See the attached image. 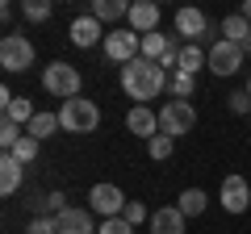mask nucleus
<instances>
[{
    "instance_id": "obj_4",
    "label": "nucleus",
    "mask_w": 251,
    "mask_h": 234,
    "mask_svg": "<svg viewBox=\"0 0 251 234\" xmlns=\"http://www.w3.org/2000/svg\"><path fill=\"white\" fill-rule=\"evenodd\" d=\"M193 126H197L193 100H168V105L159 109V134H168L172 142H176L180 134H193Z\"/></svg>"
},
{
    "instance_id": "obj_32",
    "label": "nucleus",
    "mask_w": 251,
    "mask_h": 234,
    "mask_svg": "<svg viewBox=\"0 0 251 234\" xmlns=\"http://www.w3.org/2000/svg\"><path fill=\"white\" fill-rule=\"evenodd\" d=\"M239 13H243L247 21H251V0H243V9H239Z\"/></svg>"
},
{
    "instance_id": "obj_21",
    "label": "nucleus",
    "mask_w": 251,
    "mask_h": 234,
    "mask_svg": "<svg viewBox=\"0 0 251 234\" xmlns=\"http://www.w3.org/2000/svg\"><path fill=\"white\" fill-rule=\"evenodd\" d=\"M247 34H251V21L243 17V13H230V17L222 21V38H226V42H239L243 46V38H247Z\"/></svg>"
},
{
    "instance_id": "obj_18",
    "label": "nucleus",
    "mask_w": 251,
    "mask_h": 234,
    "mask_svg": "<svg viewBox=\"0 0 251 234\" xmlns=\"http://www.w3.org/2000/svg\"><path fill=\"white\" fill-rule=\"evenodd\" d=\"M92 17L105 25V21H122V17H130V4L126 0H92Z\"/></svg>"
},
{
    "instance_id": "obj_16",
    "label": "nucleus",
    "mask_w": 251,
    "mask_h": 234,
    "mask_svg": "<svg viewBox=\"0 0 251 234\" xmlns=\"http://www.w3.org/2000/svg\"><path fill=\"white\" fill-rule=\"evenodd\" d=\"M21 176H25V163H17L13 155H0V192L13 197L21 188Z\"/></svg>"
},
{
    "instance_id": "obj_22",
    "label": "nucleus",
    "mask_w": 251,
    "mask_h": 234,
    "mask_svg": "<svg viewBox=\"0 0 251 234\" xmlns=\"http://www.w3.org/2000/svg\"><path fill=\"white\" fill-rule=\"evenodd\" d=\"M168 92L176 100H188L193 92H197V75H184V71H172L168 75Z\"/></svg>"
},
{
    "instance_id": "obj_12",
    "label": "nucleus",
    "mask_w": 251,
    "mask_h": 234,
    "mask_svg": "<svg viewBox=\"0 0 251 234\" xmlns=\"http://www.w3.org/2000/svg\"><path fill=\"white\" fill-rule=\"evenodd\" d=\"M126 25L134 29V34H155L159 29V4H151V0H138V4H130V17H126Z\"/></svg>"
},
{
    "instance_id": "obj_2",
    "label": "nucleus",
    "mask_w": 251,
    "mask_h": 234,
    "mask_svg": "<svg viewBox=\"0 0 251 234\" xmlns=\"http://www.w3.org/2000/svg\"><path fill=\"white\" fill-rule=\"evenodd\" d=\"M42 88L50 92V96L75 100V96H80V88H84V75H80V67H72V63H63V59H54V63L42 71Z\"/></svg>"
},
{
    "instance_id": "obj_15",
    "label": "nucleus",
    "mask_w": 251,
    "mask_h": 234,
    "mask_svg": "<svg viewBox=\"0 0 251 234\" xmlns=\"http://www.w3.org/2000/svg\"><path fill=\"white\" fill-rule=\"evenodd\" d=\"M126 130L151 142V138L159 134V117H155V113H151V109H147V105H134V109H130V113H126Z\"/></svg>"
},
{
    "instance_id": "obj_26",
    "label": "nucleus",
    "mask_w": 251,
    "mask_h": 234,
    "mask_svg": "<svg viewBox=\"0 0 251 234\" xmlns=\"http://www.w3.org/2000/svg\"><path fill=\"white\" fill-rule=\"evenodd\" d=\"M21 138H25V130H21V126H13V121H0V151H4V155H9L13 146L21 142Z\"/></svg>"
},
{
    "instance_id": "obj_1",
    "label": "nucleus",
    "mask_w": 251,
    "mask_h": 234,
    "mask_svg": "<svg viewBox=\"0 0 251 234\" xmlns=\"http://www.w3.org/2000/svg\"><path fill=\"white\" fill-rule=\"evenodd\" d=\"M122 88L130 100H138V105H147V100H155L163 88H168V71H163L155 59H130V63L122 67Z\"/></svg>"
},
{
    "instance_id": "obj_3",
    "label": "nucleus",
    "mask_w": 251,
    "mask_h": 234,
    "mask_svg": "<svg viewBox=\"0 0 251 234\" xmlns=\"http://www.w3.org/2000/svg\"><path fill=\"white\" fill-rule=\"evenodd\" d=\"M59 121H63L67 134H92V130L100 126V109L92 105L88 96H75V100H63Z\"/></svg>"
},
{
    "instance_id": "obj_24",
    "label": "nucleus",
    "mask_w": 251,
    "mask_h": 234,
    "mask_svg": "<svg viewBox=\"0 0 251 234\" xmlns=\"http://www.w3.org/2000/svg\"><path fill=\"white\" fill-rule=\"evenodd\" d=\"M172 151H176V142H172L168 134H155L151 142H147V155H151L155 163H163V159H172Z\"/></svg>"
},
{
    "instance_id": "obj_30",
    "label": "nucleus",
    "mask_w": 251,
    "mask_h": 234,
    "mask_svg": "<svg viewBox=\"0 0 251 234\" xmlns=\"http://www.w3.org/2000/svg\"><path fill=\"white\" fill-rule=\"evenodd\" d=\"M97 234H134V226L126 222V217H109V222L97 226Z\"/></svg>"
},
{
    "instance_id": "obj_20",
    "label": "nucleus",
    "mask_w": 251,
    "mask_h": 234,
    "mask_svg": "<svg viewBox=\"0 0 251 234\" xmlns=\"http://www.w3.org/2000/svg\"><path fill=\"white\" fill-rule=\"evenodd\" d=\"M54 130H63L59 113H38L34 121H29V130H25V134H29V138H38V142H42V138H50Z\"/></svg>"
},
{
    "instance_id": "obj_7",
    "label": "nucleus",
    "mask_w": 251,
    "mask_h": 234,
    "mask_svg": "<svg viewBox=\"0 0 251 234\" xmlns=\"http://www.w3.org/2000/svg\"><path fill=\"white\" fill-rule=\"evenodd\" d=\"M176 34L184 38V42H209V38H214V25H209V17L201 9H180L176 13ZM214 46V42H209Z\"/></svg>"
},
{
    "instance_id": "obj_8",
    "label": "nucleus",
    "mask_w": 251,
    "mask_h": 234,
    "mask_svg": "<svg viewBox=\"0 0 251 234\" xmlns=\"http://www.w3.org/2000/svg\"><path fill=\"white\" fill-rule=\"evenodd\" d=\"M243 59H247V54H243L239 42L218 38V42L209 46V71H214V75H234V71L243 67Z\"/></svg>"
},
{
    "instance_id": "obj_17",
    "label": "nucleus",
    "mask_w": 251,
    "mask_h": 234,
    "mask_svg": "<svg viewBox=\"0 0 251 234\" xmlns=\"http://www.w3.org/2000/svg\"><path fill=\"white\" fill-rule=\"evenodd\" d=\"M151 234H184V213L176 205L172 209H155L151 213Z\"/></svg>"
},
{
    "instance_id": "obj_33",
    "label": "nucleus",
    "mask_w": 251,
    "mask_h": 234,
    "mask_svg": "<svg viewBox=\"0 0 251 234\" xmlns=\"http://www.w3.org/2000/svg\"><path fill=\"white\" fill-rule=\"evenodd\" d=\"M243 54H251V34H247V38H243Z\"/></svg>"
},
{
    "instance_id": "obj_11",
    "label": "nucleus",
    "mask_w": 251,
    "mask_h": 234,
    "mask_svg": "<svg viewBox=\"0 0 251 234\" xmlns=\"http://www.w3.org/2000/svg\"><path fill=\"white\" fill-rule=\"evenodd\" d=\"M0 105H4V121H13V126H21V130H29V121L38 117L34 100L29 96H13L9 88H0Z\"/></svg>"
},
{
    "instance_id": "obj_6",
    "label": "nucleus",
    "mask_w": 251,
    "mask_h": 234,
    "mask_svg": "<svg viewBox=\"0 0 251 234\" xmlns=\"http://www.w3.org/2000/svg\"><path fill=\"white\" fill-rule=\"evenodd\" d=\"M105 54L109 59H113V63H130V59H138V54H143V34H134V29H109L105 34Z\"/></svg>"
},
{
    "instance_id": "obj_25",
    "label": "nucleus",
    "mask_w": 251,
    "mask_h": 234,
    "mask_svg": "<svg viewBox=\"0 0 251 234\" xmlns=\"http://www.w3.org/2000/svg\"><path fill=\"white\" fill-rule=\"evenodd\" d=\"M38 146H42V142L25 134V138H21V142H17V146H13V151H9V155H13V159H17V163H34V159H38Z\"/></svg>"
},
{
    "instance_id": "obj_31",
    "label": "nucleus",
    "mask_w": 251,
    "mask_h": 234,
    "mask_svg": "<svg viewBox=\"0 0 251 234\" xmlns=\"http://www.w3.org/2000/svg\"><path fill=\"white\" fill-rule=\"evenodd\" d=\"M25 234H59V230H54V217H29Z\"/></svg>"
},
{
    "instance_id": "obj_19",
    "label": "nucleus",
    "mask_w": 251,
    "mask_h": 234,
    "mask_svg": "<svg viewBox=\"0 0 251 234\" xmlns=\"http://www.w3.org/2000/svg\"><path fill=\"white\" fill-rule=\"evenodd\" d=\"M205 205H209V197H205L201 188H184V192H180V201H176V209H180L184 217H197V213H205Z\"/></svg>"
},
{
    "instance_id": "obj_23",
    "label": "nucleus",
    "mask_w": 251,
    "mask_h": 234,
    "mask_svg": "<svg viewBox=\"0 0 251 234\" xmlns=\"http://www.w3.org/2000/svg\"><path fill=\"white\" fill-rule=\"evenodd\" d=\"M168 46H172V38L155 29V34H147V38H143V59H155V63H159L163 54H168Z\"/></svg>"
},
{
    "instance_id": "obj_28",
    "label": "nucleus",
    "mask_w": 251,
    "mask_h": 234,
    "mask_svg": "<svg viewBox=\"0 0 251 234\" xmlns=\"http://www.w3.org/2000/svg\"><path fill=\"white\" fill-rule=\"evenodd\" d=\"M126 222H130V226H143V222H151V209H147L143 205V201H126Z\"/></svg>"
},
{
    "instance_id": "obj_14",
    "label": "nucleus",
    "mask_w": 251,
    "mask_h": 234,
    "mask_svg": "<svg viewBox=\"0 0 251 234\" xmlns=\"http://www.w3.org/2000/svg\"><path fill=\"white\" fill-rule=\"evenodd\" d=\"M54 230L59 234H92V209L67 205L59 217H54Z\"/></svg>"
},
{
    "instance_id": "obj_9",
    "label": "nucleus",
    "mask_w": 251,
    "mask_h": 234,
    "mask_svg": "<svg viewBox=\"0 0 251 234\" xmlns=\"http://www.w3.org/2000/svg\"><path fill=\"white\" fill-rule=\"evenodd\" d=\"M88 201H92V213H100L105 222L126 213V197H122V188H117V184H92Z\"/></svg>"
},
{
    "instance_id": "obj_13",
    "label": "nucleus",
    "mask_w": 251,
    "mask_h": 234,
    "mask_svg": "<svg viewBox=\"0 0 251 234\" xmlns=\"http://www.w3.org/2000/svg\"><path fill=\"white\" fill-rule=\"evenodd\" d=\"M67 38H72L75 46H97V42H105V29H100V21L92 17V13H84V17H75L72 21V29H67Z\"/></svg>"
},
{
    "instance_id": "obj_29",
    "label": "nucleus",
    "mask_w": 251,
    "mask_h": 234,
    "mask_svg": "<svg viewBox=\"0 0 251 234\" xmlns=\"http://www.w3.org/2000/svg\"><path fill=\"white\" fill-rule=\"evenodd\" d=\"M226 105H230V113H239V117H247V113H251V96H247V88H239V92H230V96H226Z\"/></svg>"
},
{
    "instance_id": "obj_10",
    "label": "nucleus",
    "mask_w": 251,
    "mask_h": 234,
    "mask_svg": "<svg viewBox=\"0 0 251 234\" xmlns=\"http://www.w3.org/2000/svg\"><path fill=\"white\" fill-rule=\"evenodd\" d=\"M218 197H222V209H226V213H247V205H251V184L243 180V176H226L222 188H218Z\"/></svg>"
},
{
    "instance_id": "obj_5",
    "label": "nucleus",
    "mask_w": 251,
    "mask_h": 234,
    "mask_svg": "<svg viewBox=\"0 0 251 234\" xmlns=\"http://www.w3.org/2000/svg\"><path fill=\"white\" fill-rule=\"evenodd\" d=\"M0 67L4 71H25V67H34V42H29L25 34H4L0 38Z\"/></svg>"
},
{
    "instance_id": "obj_27",
    "label": "nucleus",
    "mask_w": 251,
    "mask_h": 234,
    "mask_svg": "<svg viewBox=\"0 0 251 234\" xmlns=\"http://www.w3.org/2000/svg\"><path fill=\"white\" fill-rule=\"evenodd\" d=\"M21 13H25V21L42 25V21L50 17V4H46V0H25V4H21Z\"/></svg>"
},
{
    "instance_id": "obj_34",
    "label": "nucleus",
    "mask_w": 251,
    "mask_h": 234,
    "mask_svg": "<svg viewBox=\"0 0 251 234\" xmlns=\"http://www.w3.org/2000/svg\"><path fill=\"white\" fill-rule=\"evenodd\" d=\"M247 96H251V80H247Z\"/></svg>"
}]
</instances>
